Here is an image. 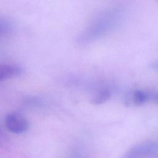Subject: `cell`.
I'll use <instances>...</instances> for the list:
<instances>
[{"instance_id": "6da1fadb", "label": "cell", "mask_w": 158, "mask_h": 158, "mask_svg": "<svg viewBox=\"0 0 158 158\" xmlns=\"http://www.w3.org/2000/svg\"><path fill=\"white\" fill-rule=\"evenodd\" d=\"M114 16L107 14L93 22L78 36V43L84 44L92 41L106 33L115 23Z\"/></svg>"}, {"instance_id": "7a4b0ae2", "label": "cell", "mask_w": 158, "mask_h": 158, "mask_svg": "<svg viewBox=\"0 0 158 158\" xmlns=\"http://www.w3.org/2000/svg\"><path fill=\"white\" fill-rule=\"evenodd\" d=\"M157 154L158 144L152 141H146L132 146L120 158H151Z\"/></svg>"}, {"instance_id": "3957f363", "label": "cell", "mask_w": 158, "mask_h": 158, "mask_svg": "<svg viewBox=\"0 0 158 158\" xmlns=\"http://www.w3.org/2000/svg\"><path fill=\"white\" fill-rule=\"evenodd\" d=\"M5 125L9 131L15 134L25 132L29 127V123L26 118L16 112H12L6 115Z\"/></svg>"}, {"instance_id": "277c9868", "label": "cell", "mask_w": 158, "mask_h": 158, "mask_svg": "<svg viewBox=\"0 0 158 158\" xmlns=\"http://www.w3.org/2000/svg\"><path fill=\"white\" fill-rule=\"evenodd\" d=\"M148 101L149 93L140 89H133L129 91L124 98L125 104L129 107L141 106Z\"/></svg>"}, {"instance_id": "5b68a950", "label": "cell", "mask_w": 158, "mask_h": 158, "mask_svg": "<svg viewBox=\"0 0 158 158\" xmlns=\"http://www.w3.org/2000/svg\"><path fill=\"white\" fill-rule=\"evenodd\" d=\"M22 69L16 65L0 64V81L17 77L22 73Z\"/></svg>"}, {"instance_id": "8992f818", "label": "cell", "mask_w": 158, "mask_h": 158, "mask_svg": "<svg viewBox=\"0 0 158 158\" xmlns=\"http://www.w3.org/2000/svg\"><path fill=\"white\" fill-rule=\"evenodd\" d=\"M110 96V91L107 88L102 89L98 91L92 98V102L95 104H99L106 101Z\"/></svg>"}, {"instance_id": "52a82bcc", "label": "cell", "mask_w": 158, "mask_h": 158, "mask_svg": "<svg viewBox=\"0 0 158 158\" xmlns=\"http://www.w3.org/2000/svg\"><path fill=\"white\" fill-rule=\"evenodd\" d=\"M149 101L158 104V93H149Z\"/></svg>"}, {"instance_id": "ba28073f", "label": "cell", "mask_w": 158, "mask_h": 158, "mask_svg": "<svg viewBox=\"0 0 158 158\" xmlns=\"http://www.w3.org/2000/svg\"><path fill=\"white\" fill-rule=\"evenodd\" d=\"M8 29V27L6 24L0 22V35L6 31Z\"/></svg>"}, {"instance_id": "9c48e42d", "label": "cell", "mask_w": 158, "mask_h": 158, "mask_svg": "<svg viewBox=\"0 0 158 158\" xmlns=\"http://www.w3.org/2000/svg\"><path fill=\"white\" fill-rule=\"evenodd\" d=\"M5 136H4V133L2 131V130H1V127H0V146H2V144H3V141L5 139Z\"/></svg>"}]
</instances>
